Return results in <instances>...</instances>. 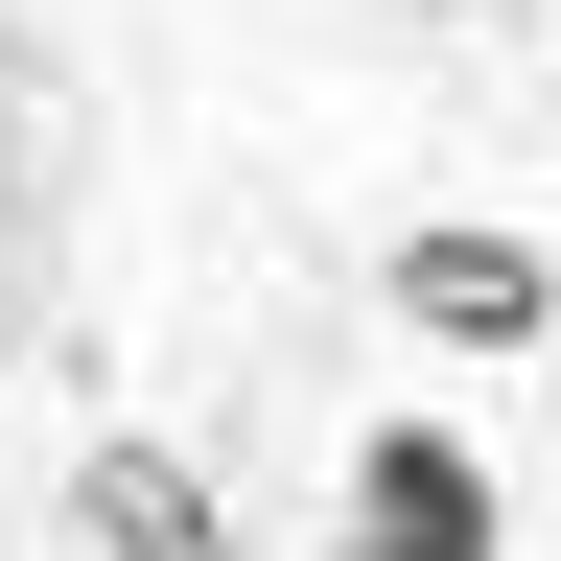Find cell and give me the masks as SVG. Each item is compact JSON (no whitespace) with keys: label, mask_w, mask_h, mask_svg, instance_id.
<instances>
[{"label":"cell","mask_w":561,"mask_h":561,"mask_svg":"<svg viewBox=\"0 0 561 561\" xmlns=\"http://www.w3.org/2000/svg\"><path fill=\"white\" fill-rule=\"evenodd\" d=\"M94 538L117 561H210V468L187 445H94Z\"/></svg>","instance_id":"cell-3"},{"label":"cell","mask_w":561,"mask_h":561,"mask_svg":"<svg viewBox=\"0 0 561 561\" xmlns=\"http://www.w3.org/2000/svg\"><path fill=\"white\" fill-rule=\"evenodd\" d=\"M375 280H398V328H421V351H538V328H561V257H538V234H491V210H421Z\"/></svg>","instance_id":"cell-2"},{"label":"cell","mask_w":561,"mask_h":561,"mask_svg":"<svg viewBox=\"0 0 561 561\" xmlns=\"http://www.w3.org/2000/svg\"><path fill=\"white\" fill-rule=\"evenodd\" d=\"M491 515H515V491H491L468 421H375V445H351V538H328V561H491Z\"/></svg>","instance_id":"cell-1"}]
</instances>
